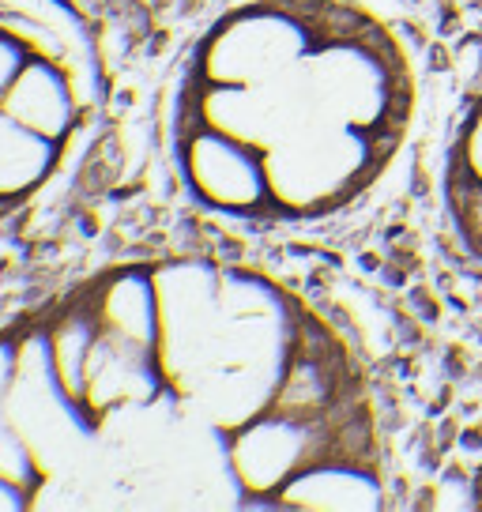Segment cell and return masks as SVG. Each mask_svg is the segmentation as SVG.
Returning a JSON list of instances; mask_svg holds the SVG:
<instances>
[{"instance_id": "cell-1", "label": "cell", "mask_w": 482, "mask_h": 512, "mask_svg": "<svg viewBox=\"0 0 482 512\" xmlns=\"http://www.w3.org/2000/svg\"><path fill=\"white\" fill-rule=\"evenodd\" d=\"M324 0H272L223 19L204 46V80L257 87L302 61L321 27Z\"/></svg>"}, {"instance_id": "cell-2", "label": "cell", "mask_w": 482, "mask_h": 512, "mask_svg": "<svg viewBox=\"0 0 482 512\" xmlns=\"http://www.w3.org/2000/svg\"><path fill=\"white\" fill-rule=\"evenodd\" d=\"M185 174L208 204L241 215H272L268 177L260 151L230 140L223 132L200 128L185 140Z\"/></svg>"}, {"instance_id": "cell-3", "label": "cell", "mask_w": 482, "mask_h": 512, "mask_svg": "<svg viewBox=\"0 0 482 512\" xmlns=\"http://www.w3.org/2000/svg\"><path fill=\"white\" fill-rule=\"evenodd\" d=\"M441 200L460 249L475 268H482V91L467 102L452 128Z\"/></svg>"}, {"instance_id": "cell-4", "label": "cell", "mask_w": 482, "mask_h": 512, "mask_svg": "<svg viewBox=\"0 0 482 512\" xmlns=\"http://www.w3.org/2000/svg\"><path fill=\"white\" fill-rule=\"evenodd\" d=\"M0 110L12 113L19 125H27L38 136L61 144L68 136V128H72V117H76V102H72L65 76L53 64L34 61L31 57V61L19 68V76L8 87Z\"/></svg>"}, {"instance_id": "cell-5", "label": "cell", "mask_w": 482, "mask_h": 512, "mask_svg": "<svg viewBox=\"0 0 482 512\" xmlns=\"http://www.w3.org/2000/svg\"><path fill=\"white\" fill-rule=\"evenodd\" d=\"M98 324L113 336L129 339L140 351H159L162 302L159 287L147 275H121L98 294Z\"/></svg>"}, {"instance_id": "cell-6", "label": "cell", "mask_w": 482, "mask_h": 512, "mask_svg": "<svg viewBox=\"0 0 482 512\" xmlns=\"http://www.w3.org/2000/svg\"><path fill=\"white\" fill-rule=\"evenodd\" d=\"M57 159V144L0 110V200L31 192Z\"/></svg>"}, {"instance_id": "cell-7", "label": "cell", "mask_w": 482, "mask_h": 512, "mask_svg": "<svg viewBox=\"0 0 482 512\" xmlns=\"http://www.w3.org/2000/svg\"><path fill=\"white\" fill-rule=\"evenodd\" d=\"M98 339V313L91 317H68L57 336L49 343V358H53V373H57V384L61 392L72 396V400H83V373H87V354Z\"/></svg>"}, {"instance_id": "cell-8", "label": "cell", "mask_w": 482, "mask_h": 512, "mask_svg": "<svg viewBox=\"0 0 482 512\" xmlns=\"http://www.w3.org/2000/svg\"><path fill=\"white\" fill-rule=\"evenodd\" d=\"M27 61H31V53L19 46V42H12V38L0 34V102H4L8 87H12V80H16L19 68H23Z\"/></svg>"}, {"instance_id": "cell-9", "label": "cell", "mask_w": 482, "mask_h": 512, "mask_svg": "<svg viewBox=\"0 0 482 512\" xmlns=\"http://www.w3.org/2000/svg\"><path fill=\"white\" fill-rule=\"evenodd\" d=\"M23 486H16V482L0 479V509H23Z\"/></svg>"}, {"instance_id": "cell-10", "label": "cell", "mask_w": 482, "mask_h": 512, "mask_svg": "<svg viewBox=\"0 0 482 512\" xmlns=\"http://www.w3.org/2000/svg\"><path fill=\"white\" fill-rule=\"evenodd\" d=\"M471 509H479L482 512V460H479V467H475V479H471Z\"/></svg>"}]
</instances>
